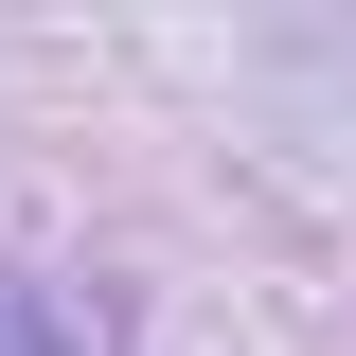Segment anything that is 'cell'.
Segmentation results:
<instances>
[{"label":"cell","mask_w":356,"mask_h":356,"mask_svg":"<svg viewBox=\"0 0 356 356\" xmlns=\"http://www.w3.org/2000/svg\"><path fill=\"white\" fill-rule=\"evenodd\" d=\"M0 356H89V339H72V321L36 303V285H0Z\"/></svg>","instance_id":"6da1fadb"}]
</instances>
